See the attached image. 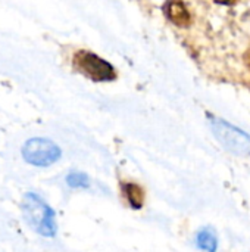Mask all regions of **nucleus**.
Masks as SVG:
<instances>
[{"instance_id":"6e6552de","label":"nucleus","mask_w":250,"mask_h":252,"mask_svg":"<svg viewBox=\"0 0 250 252\" xmlns=\"http://www.w3.org/2000/svg\"><path fill=\"white\" fill-rule=\"evenodd\" d=\"M66 185L74 189H83L90 186V179L83 171H72L66 176Z\"/></svg>"},{"instance_id":"0eeeda50","label":"nucleus","mask_w":250,"mask_h":252,"mask_svg":"<svg viewBox=\"0 0 250 252\" xmlns=\"http://www.w3.org/2000/svg\"><path fill=\"white\" fill-rule=\"evenodd\" d=\"M121 190H122V195L125 196L127 202L130 204V207H133L136 210L143 207V204H144V190L139 185H136V183H122Z\"/></svg>"},{"instance_id":"f03ea898","label":"nucleus","mask_w":250,"mask_h":252,"mask_svg":"<svg viewBox=\"0 0 250 252\" xmlns=\"http://www.w3.org/2000/svg\"><path fill=\"white\" fill-rule=\"evenodd\" d=\"M209 126L217 137V140L222 145L224 149L228 152L239 155V157H249L250 155V136L243 130L237 128L236 126L209 115Z\"/></svg>"},{"instance_id":"423d86ee","label":"nucleus","mask_w":250,"mask_h":252,"mask_svg":"<svg viewBox=\"0 0 250 252\" xmlns=\"http://www.w3.org/2000/svg\"><path fill=\"white\" fill-rule=\"evenodd\" d=\"M196 245L205 252H217L218 250V236L212 227H203L196 236Z\"/></svg>"},{"instance_id":"f257e3e1","label":"nucleus","mask_w":250,"mask_h":252,"mask_svg":"<svg viewBox=\"0 0 250 252\" xmlns=\"http://www.w3.org/2000/svg\"><path fill=\"white\" fill-rule=\"evenodd\" d=\"M25 221L41 236L53 238L57 233V224L53 210L37 195L27 193L22 202Z\"/></svg>"},{"instance_id":"1a4fd4ad","label":"nucleus","mask_w":250,"mask_h":252,"mask_svg":"<svg viewBox=\"0 0 250 252\" xmlns=\"http://www.w3.org/2000/svg\"><path fill=\"white\" fill-rule=\"evenodd\" d=\"M215 1H218V3H221V4H228V3H231V0H215Z\"/></svg>"},{"instance_id":"39448f33","label":"nucleus","mask_w":250,"mask_h":252,"mask_svg":"<svg viewBox=\"0 0 250 252\" xmlns=\"http://www.w3.org/2000/svg\"><path fill=\"white\" fill-rule=\"evenodd\" d=\"M165 15L167 18L178 25V27H187L190 24V13L186 7V4L181 0H167L165 6H164Z\"/></svg>"},{"instance_id":"7ed1b4c3","label":"nucleus","mask_w":250,"mask_h":252,"mask_svg":"<svg viewBox=\"0 0 250 252\" xmlns=\"http://www.w3.org/2000/svg\"><path fill=\"white\" fill-rule=\"evenodd\" d=\"M74 66L78 72L93 81H112L116 78L115 68L96 53L78 50L74 56Z\"/></svg>"},{"instance_id":"20e7f679","label":"nucleus","mask_w":250,"mask_h":252,"mask_svg":"<svg viewBox=\"0 0 250 252\" xmlns=\"http://www.w3.org/2000/svg\"><path fill=\"white\" fill-rule=\"evenodd\" d=\"M24 159L34 167H50L62 157L60 148L49 139L34 137L22 146Z\"/></svg>"}]
</instances>
